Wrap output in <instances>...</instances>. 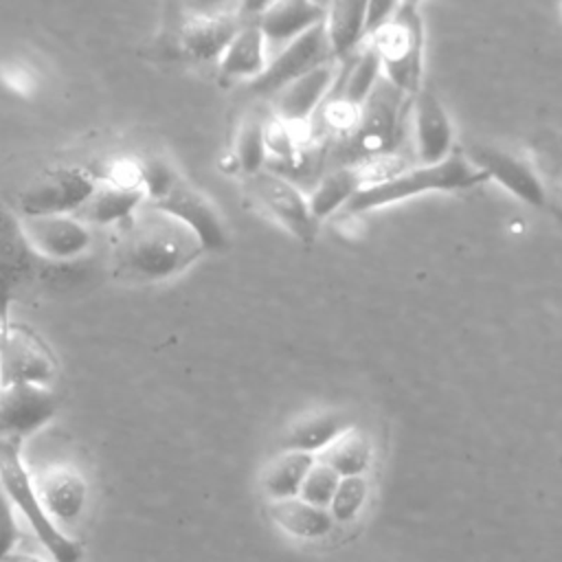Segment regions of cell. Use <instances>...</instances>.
I'll return each mask as SVG.
<instances>
[{"instance_id": "6da1fadb", "label": "cell", "mask_w": 562, "mask_h": 562, "mask_svg": "<svg viewBox=\"0 0 562 562\" xmlns=\"http://www.w3.org/2000/svg\"><path fill=\"white\" fill-rule=\"evenodd\" d=\"M204 252L200 239L173 215L143 202L121 224L119 270L138 281H162L189 268Z\"/></svg>"}, {"instance_id": "7a4b0ae2", "label": "cell", "mask_w": 562, "mask_h": 562, "mask_svg": "<svg viewBox=\"0 0 562 562\" xmlns=\"http://www.w3.org/2000/svg\"><path fill=\"white\" fill-rule=\"evenodd\" d=\"M411 97L389 83L384 77L373 86L371 94L358 110L347 134L338 136L327 156V169L360 165L364 160L393 154L402 138L404 112Z\"/></svg>"}, {"instance_id": "3957f363", "label": "cell", "mask_w": 562, "mask_h": 562, "mask_svg": "<svg viewBox=\"0 0 562 562\" xmlns=\"http://www.w3.org/2000/svg\"><path fill=\"white\" fill-rule=\"evenodd\" d=\"M487 182V178L465 158L463 149H452L443 160L432 165L406 167L400 173L358 189L353 198L342 206L345 213L375 211L422 193H450L465 191Z\"/></svg>"}, {"instance_id": "277c9868", "label": "cell", "mask_w": 562, "mask_h": 562, "mask_svg": "<svg viewBox=\"0 0 562 562\" xmlns=\"http://www.w3.org/2000/svg\"><path fill=\"white\" fill-rule=\"evenodd\" d=\"M0 490L13 505V509H20L31 529L35 531L37 540L44 544L48 555L55 562H79L83 551L81 544L64 533L57 522L44 512L33 476L29 474L24 461H22V443L13 439L0 437Z\"/></svg>"}, {"instance_id": "5b68a950", "label": "cell", "mask_w": 562, "mask_h": 562, "mask_svg": "<svg viewBox=\"0 0 562 562\" xmlns=\"http://www.w3.org/2000/svg\"><path fill=\"white\" fill-rule=\"evenodd\" d=\"M369 40L380 59L382 77L411 97L422 86L424 29L419 9L400 4L395 15L373 31Z\"/></svg>"}, {"instance_id": "8992f818", "label": "cell", "mask_w": 562, "mask_h": 562, "mask_svg": "<svg viewBox=\"0 0 562 562\" xmlns=\"http://www.w3.org/2000/svg\"><path fill=\"white\" fill-rule=\"evenodd\" d=\"M53 261L29 246L13 211L0 209V334L11 323V305L35 285H50Z\"/></svg>"}, {"instance_id": "52a82bcc", "label": "cell", "mask_w": 562, "mask_h": 562, "mask_svg": "<svg viewBox=\"0 0 562 562\" xmlns=\"http://www.w3.org/2000/svg\"><path fill=\"white\" fill-rule=\"evenodd\" d=\"M97 187V176L79 165H59L42 171L15 195V215H75Z\"/></svg>"}, {"instance_id": "ba28073f", "label": "cell", "mask_w": 562, "mask_h": 562, "mask_svg": "<svg viewBox=\"0 0 562 562\" xmlns=\"http://www.w3.org/2000/svg\"><path fill=\"white\" fill-rule=\"evenodd\" d=\"M244 191L248 200L285 228L294 239L312 244L318 233V222L310 213L307 198L285 176L261 169L252 176H244Z\"/></svg>"}, {"instance_id": "9c48e42d", "label": "cell", "mask_w": 562, "mask_h": 562, "mask_svg": "<svg viewBox=\"0 0 562 562\" xmlns=\"http://www.w3.org/2000/svg\"><path fill=\"white\" fill-rule=\"evenodd\" d=\"M57 373V360L46 340L22 323H9L0 334V386H48Z\"/></svg>"}, {"instance_id": "30bf717a", "label": "cell", "mask_w": 562, "mask_h": 562, "mask_svg": "<svg viewBox=\"0 0 562 562\" xmlns=\"http://www.w3.org/2000/svg\"><path fill=\"white\" fill-rule=\"evenodd\" d=\"M147 204L178 217L202 244L204 252L222 250L228 244L226 224L213 204L200 189L176 176L162 191H158Z\"/></svg>"}, {"instance_id": "8fae6325", "label": "cell", "mask_w": 562, "mask_h": 562, "mask_svg": "<svg viewBox=\"0 0 562 562\" xmlns=\"http://www.w3.org/2000/svg\"><path fill=\"white\" fill-rule=\"evenodd\" d=\"M463 154L487 180L498 182L503 189H507L512 195H516L525 204L536 209L547 206L549 202L547 187L525 158L512 151H505L501 147L479 145V143L465 149Z\"/></svg>"}, {"instance_id": "7c38bea8", "label": "cell", "mask_w": 562, "mask_h": 562, "mask_svg": "<svg viewBox=\"0 0 562 562\" xmlns=\"http://www.w3.org/2000/svg\"><path fill=\"white\" fill-rule=\"evenodd\" d=\"M59 408L53 389L40 384L0 386V437L24 443L46 426Z\"/></svg>"}, {"instance_id": "4fadbf2b", "label": "cell", "mask_w": 562, "mask_h": 562, "mask_svg": "<svg viewBox=\"0 0 562 562\" xmlns=\"http://www.w3.org/2000/svg\"><path fill=\"white\" fill-rule=\"evenodd\" d=\"M33 252L46 261H75L92 246V231L77 215L18 217Z\"/></svg>"}, {"instance_id": "5bb4252c", "label": "cell", "mask_w": 562, "mask_h": 562, "mask_svg": "<svg viewBox=\"0 0 562 562\" xmlns=\"http://www.w3.org/2000/svg\"><path fill=\"white\" fill-rule=\"evenodd\" d=\"M334 59L329 53V44L325 37L323 22L314 24L305 33L296 35L294 40L285 42L274 59H270L263 72L250 81V88L259 94H274L292 79L301 77L303 72L312 70L314 66Z\"/></svg>"}, {"instance_id": "9a60e30c", "label": "cell", "mask_w": 562, "mask_h": 562, "mask_svg": "<svg viewBox=\"0 0 562 562\" xmlns=\"http://www.w3.org/2000/svg\"><path fill=\"white\" fill-rule=\"evenodd\" d=\"M338 59H327L312 70L303 72L301 77L285 83L281 90L274 92V112L277 121L283 123L288 130L303 127L310 123L312 114L321 108L325 97L334 90L338 75H340Z\"/></svg>"}, {"instance_id": "2e32d148", "label": "cell", "mask_w": 562, "mask_h": 562, "mask_svg": "<svg viewBox=\"0 0 562 562\" xmlns=\"http://www.w3.org/2000/svg\"><path fill=\"white\" fill-rule=\"evenodd\" d=\"M408 110L413 114V138L419 165L443 160L452 147V123L430 88H417L411 94Z\"/></svg>"}, {"instance_id": "e0dca14e", "label": "cell", "mask_w": 562, "mask_h": 562, "mask_svg": "<svg viewBox=\"0 0 562 562\" xmlns=\"http://www.w3.org/2000/svg\"><path fill=\"white\" fill-rule=\"evenodd\" d=\"M147 202L140 182L97 178V187L90 198L75 213L81 222L90 224H123L127 222L138 206Z\"/></svg>"}, {"instance_id": "ac0fdd59", "label": "cell", "mask_w": 562, "mask_h": 562, "mask_svg": "<svg viewBox=\"0 0 562 562\" xmlns=\"http://www.w3.org/2000/svg\"><path fill=\"white\" fill-rule=\"evenodd\" d=\"M44 512L59 522H72L81 516L88 498L83 476L66 465L50 468L33 479Z\"/></svg>"}, {"instance_id": "d6986e66", "label": "cell", "mask_w": 562, "mask_h": 562, "mask_svg": "<svg viewBox=\"0 0 562 562\" xmlns=\"http://www.w3.org/2000/svg\"><path fill=\"white\" fill-rule=\"evenodd\" d=\"M241 26L239 18L226 13H193L180 29L178 44L193 61H217L226 44Z\"/></svg>"}, {"instance_id": "ffe728a7", "label": "cell", "mask_w": 562, "mask_h": 562, "mask_svg": "<svg viewBox=\"0 0 562 562\" xmlns=\"http://www.w3.org/2000/svg\"><path fill=\"white\" fill-rule=\"evenodd\" d=\"M266 44L255 22L241 24L217 57V77L224 81H255L268 64Z\"/></svg>"}, {"instance_id": "44dd1931", "label": "cell", "mask_w": 562, "mask_h": 562, "mask_svg": "<svg viewBox=\"0 0 562 562\" xmlns=\"http://www.w3.org/2000/svg\"><path fill=\"white\" fill-rule=\"evenodd\" d=\"M325 7L316 0H272L266 11L255 20L266 42L285 44L323 22Z\"/></svg>"}, {"instance_id": "7402d4cb", "label": "cell", "mask_w": 562, "mask_h": 562, "mask_svg": "<svg viewBox=\"0 0 562 562\" xmlns=\"http://www.w3.org/2000/svg\"><path fill=\"white\" fill-rule=\"evenodd\" d=\"M367 0H329L323 15L325 37L334 59H347L364 40Z\"/></svg>"}, {"instance_id": "603a6c76", "label": "cell", "mask_w": 562, "mask_h": 562, "mask_svg": "<svg viewBox=\"0 0 562 562\" xmlns=\"http://www.w3.org/2000/svg\"><path fill=\"white\" fill-rule=\"evenodd\" d=\"M362 187H364V176H362L360 165H345V167L327 169L307 198L312 217L316 222H321V220L329 217L331 213L340 211L353 198V193Z\"/></svg>"}, {"instance_id": "cb8c5ba5", "label": "cell", "mask_w": 562, "mask_h": 562, "mask_svg": "<svg viewBox=\"0 0 562 562\" xmlns=\"http://www.w3.org/2000/svg\"><path fill=\"white\" fill-rule=\"evenodd\" d=\"M351 428V422L340 411H321L292 424L283 435V450L316 454L327 448L338 435Z\"/></svg>"}, {"instance_id": "d4e9b609", "label": "cell", "mask_w": 562, "mask_h": 562, "mask_svg": "<svg viewBox=\"0 0 562 562\" xmlns=\"http://www.w3.org/2000/svg\"><path fill=\"white\" fill-rule=\"evenodd\" d=\"M270 516L283 531L303 540L323 538L336 527L331 514L325 507L310 505L299 496L270 501Z\"/></svg>"}, {"instance_id": "484cf974", "label": "cell", "mask_w": 562, "mask_h": 562, "mask_svg": "<svg viewBox=\"0 0 562 562\" xmlns=\"http://www.w3.org/2000/svg\"><path fill=\"white\" fill-rule=\"evenodd\" d=\"M316 457L321 463L331 468L338 476H364L371 468L373 450L369 437L360 428H347Z\"/></svg>"}, {"instance_id": "4316f807", "label": "cell", "mask_w": 562, "mask_h": 562, "mask_svg": "<svg viewBox=\"0 0 562 562\" xmlns=\"http://www.w3.org/2000/svg\"><path fill=\"white\" fill-rule=\"evenodd\" d=\"M382 70H380V59L371 46H364L353 55V61L340 66L338 75V94L336 101L349 105V108H360L364 99L371 94L373 86L380 81Z\"/></svg>"}, {"instance_id": "83f0119b", "label": "cell", "mask_w": 562, "mask_h": 562, "mask_svg": "<svg viewBox=\"0 0 562 562\" xmlns=\"http://www.w3.org/2000/svg\"><path fill=\"white\" fill-rule=\"evenodd\" d=\"M314 461L316 457L310 452L285 450L283 454H279L263 472V492L268 494V498L283 501L299 496L301 483Z\"/></svg>"}, {"instance_id": "f1b7e54d", "label": "cell", "mask_w": 562, "mask_h": 562, "mask_svg": "<svg viewBox=\"0 0 562 562\" xmlns=\"http://www.w3.org/2000/svg\"><path fill=\"white\" fill-rule=\"evenodd\" d=\"M266 127L268 119L259 112H248L235 134L233 143V156L244 176H252L261 169H266L268 158V143H266Z\"/></svg>"}, {"instance_id": "f546056e", "label": "cell", "mask_w": 562, "mask_h": 562, "mask_svg": "<svg viewBox=\"0 0 562 562\" xmlns=\"http://www.w3.org/2000/svg\"><path fill=\"white\" fill-rule=\"evenodd\" d=\"M369 498V481L364 476H340L336 492L327 505L334 522H351Z\"/></svg>"}, {"instance_id": "4dcf8cb0", "label": "cell", "mask_w": 562, "mask_h": 562, "mask_svg": "<svg viewBox=\"0 0 562 562\" xmlns=\"http://www.w3.org/2000/svg\"><path fill=\"white\" fill-rule=\"evenodd\" d=\"M340 476L327 468L325 463H321L318 459L312 463V468L307 470L303 483H301V490H299V498L310 503V505H316V507H325L329 505L334 492H336V485H338Z\"/></svg>"}, {"instance_id": "1f68e13d", "label": "cell", "mask_w": 562, "mask_h": 562, "mask_svg": "<svg viewBox=\"0 0 562 562\" xmlns=\"http://www.w3.org/2000/svg\"><path fill=\"white\" fill-rule=\"evenodd\" d=\"M18 538H20V529H18L13 505L0 490V560H4L15 549Z\"/></svg>"}, {"instance_id": "d6a6232c", "label": "cell", "mask_w": 562, "mask_h": 562, "mask_svg": "<svg viewBox=\"0 0 562 562\" xmlns=\"http://www.w3.org/2000/svg\"><path fill=\"white\" fill-rule=\"evenodd\" d=\"M400 7V0H367V15H364V37L386 24Z\"/></svg>"}, {"instance_id": "836d02e7", "label": "cell", "mask_w": 562, "mask_h": 562, "mask_svg": "<svg viewBox=\"0 0 562 562\" xmlns=\"http://www.w3.org/2000/svg\"><path fill=\"white\" fill-rule=\"evenodd\" d=\"M0 81L15 94H24L29 92V86L33 83V75L29 72V68H24L22 64L15 61H4L0 64Z\"/></svg>"}, {"instance_id": "e575fe53", "label": "cell", "mask_w": 562, "mask_h": 562, "mask_svg": "<svg viewBox=\"0 0 562 562\" xmlns=\"http://www.w3.org/2000/svg\"><path fill=\"white\" fill-rule=\"evenodd\" d=\"M270 2L272 0H241V4H239V22L244 18H259Z\"/></svg>"}, {"instance_id": "d590c367", "label": "cell", "mask_w": 562, "mask_h": 562, "mask_svg": "<svg viewBox=\"0 0 562 562\" xmlns=\"http://www.w3.org/2000/svg\"><path fill=\"white\" fill-rule=\"evenodd\" d=\"M193 13H215L224 0H187Z\"/></svg>"}, {"instance_id": "8d00e7d4", "label": "cell", "mask_w": 562, "mask_h": 562, "mask_svg": "<svg viewBox=\"0 0 562 562\" xmlns=\"http://www.w3.org/2000/svg\"><path fill=\"white\" fill-rule=\"evenodd\" d=\"M2 562H46L40 555L33 553H22V551H11Z\"/></svg>"}, {"instance_id": "74e56055", "label": "cell", "mask_w": 562, "mask_h": 562, "mask_svg": "<svg viewBox=\"0 0 562 562\" xmlns=\"http://www.w3.org/2000/svg\"><path fill=\"white\" fill-rule=\"evenodd\" d=\"M424 0H400V4H404V7H413V9H419V4H422Z\"/></svg>"}, {"instance_id": "f35d334b", "label": "cell", "mask_w": 562, "mask_h": 562, "mask_svg": "<svg viewBox=\"0 0 562 562\" xmlns=\"http://www.w3.org/2000/svg\"><path fill=\"white\" fill-rule=\"evenodd\" d=\"M316 2H318V4H323V7H327V2H329V0H316Z\"/></svg>"}]
</instances>
